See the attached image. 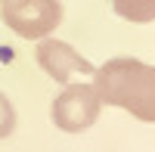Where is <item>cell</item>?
I'll list each match as a JSON object with an SVG mask.
<instances>
[{
	"label": "cell",
	"instance_id": "1",
	"mask_svg": "<svg viewBox=\"0 0 155 152\" xmlns=\"http://www.w3.org/2000/svg\"><path fill=\"white\" fill-rule=\"evenodd\" d=\"M99 103L130 112L140 121H155V65L140 59H109L93 71Z\"/></svg>",
	"mask_w": 155,
	"mask_h": 152
},
{
	"label": "cell",
	"instance_id": "2",
	"mask_svg": "<svg viewBox=\"0 0 155 152\" xmlns=\"http://www.w3.org/2000/svg\"><path fill=\"white\" fill-rule=\"evenodd\" d=\"M0 19L25 41H44L62 22L59 0H3Z\"/></svg>",
	"mask_w": 155,
	"mask_h": 152
},
{
	"label": "cell",
	"instance_id": "3",
	"mask_svg": "<svg viewBox=\"0 0 155 152\" xmlns=\"http://www.w3.org/2000/svg\"><path fill=\"white\" fill-rule=\"evenodd\" d=\"M99 93L93 84H65L56 99H53V124L65 134H84L87 127H93L99 118Z\"/></svg>",
	"mask_w": 155,
	"mask_h": 152
},
{
	"label": "cell",
	"instance_id": "4",
	"mask_svg": "<svg viewBox=\"0 0 155 152\" xmlns=\"http://www.w3.org/2000/svg\"><path fill=\"white\" fill-rule=\"evenodd\" d=\"M37 65L59 84H74L78 78H93V71H96L71 44L53 41V37L37 44Z\"/></svg>",
	"mask_w": 155,
	"mask_h": 152
},
{
	"label": "cell",
	"instance_id": "5",
	"mask_svg": "<svg viewBox=\"0 0 155 152\" xmlns=\"http://www.w3.org/2000/svg\"><path fill=\"white\" fill-rule=\"evenodd\" d=\"M112 6L124 22H137V25L155 22V0H112Z\"/></svg>",
	"mask_w": 155,
	"mask_h": 152
},
{
	"label": "cell",
	"instance_id": "6",
	"mask_svg": "<svg viewBox=\"0 0 155 152\" xmlns=\"http://www.w3.org/2000/svg\"><path fill=\"white\" fill-rule=\"evenodd\" d=\"M12 127H16V112H12V103L0 93V140L3 137L12 134Z\"/></svg>",
	"mask_w": 155,
	"mask_h": 152
}]
</instances>
